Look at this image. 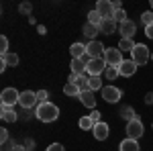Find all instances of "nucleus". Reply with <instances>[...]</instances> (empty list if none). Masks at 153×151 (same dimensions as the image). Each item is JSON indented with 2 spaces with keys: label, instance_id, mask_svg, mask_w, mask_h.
I'll use <instances>...</instances> for the list:
<instances>
[{
  "label": "nucleus",
  "instance_id": "nucleus-23",
  "mask_svg": "<svg viewBox=\"0 0 153 151\" xmlns=\"http://www.w3.org/2000/svg\"><path fill=\"white\" fill-rule=\"evenodd\" d=\"M63 92L68 94V96H76V98H80V94H82V92H80V88H78L76 84H70V82L63 86Z\"/></svg>",
  "mask_w": 153,
  "mask_h": 151
},
{
  "label": "nucleus",
  "instance_id": "nucleus-18",
  "mask_svg": "<svg viewBox=\"0 0 153 151\" xmlns=\"http://www.w3.org/2000/svg\"><path fill=\"white\" fill-rule=\"evenodd\" d=\"M118 151H139V143L135 139H123L120 141V145H118Z\"/></svg>",
  "mask_w": 153,
  "mask_h": 151
},
{
  "label": "nucleus",
  "instance_id": "nucleus-3",
  "mask_svg": "<svg viewBox=\"0 0 153 151\" xmlns=\"http://www.w3.org/2000/svg\"><path fill=\"white\" fill-rule=\"evenodd\" d=\"M102 59L106 61V65H108V68H118V65L125 61V59H123V53H120V49H118V47H106Z\"/></svg>",
  "mask_w": 153,
  "mask_h": 151
},
{
  "label": "nucleus",
  "instance_id": "nucleus-32",
  "mask_svg": "<svg viewBox=\"0 0 153 151\" xmlns=\"http://www.w3.org/2000/svg\"><path fill=\"white\" fill-rule=\"evenodd\" d=\"M112 19H114V21H117L118 25H120V23H125V21H127V12H125L123 8H120V10H117V12H114V16H112Z\"/></svg>",
  "mask_w": 153,
  "mask_h": 151
},
{
  "label": "nucleus",
  "instance_id": "nucleus-41",
  "mask_svg": "<svg viewBox=\"0 0 153 151\" xmlns=\"http://www.w3.org/2000/svg\"><path fill=\"white\" fill-rule=\"evenodd\" d=\"M145 102H147V104H151V102H153V94H151V92L147 94V98H145Z\"/></svg>",
  "mask_w": 153,
  "mask_h": 151
},
{
  "label": "nucleus",
  "instance_id": "nucleus-5",
  "mask_svg": "<svg viewBox=\"0 0 153 151\" xmlns=\"http://www.w3.org/2000/svg\"><path fill=\"white\" fill-rule=\"evenodd\" d=\"M106 61L102 57H96V59H90L88 61V65H86V74L88 76H100V74H104L106 71Z\"/></svg>",
  "mask_w": 153,
  "mask_h": 151
},
{
  "label": "nucleus",
  "instance_id": "nucleus-24",
  "mask_svg": "<svg viewBox=\"0 0 153 151\" xmlns=\"http://www.w3.org/2000/svg\"><path fill=\"white\" fill-rule=\"evenodd\" d=\"M120 116L127 121V123H131V121H135L137 118V115H135V110L131 108V106H125V108H120Z\"/></svg>",
  "mask_w": 153,
  "mask_h": 151
},
{
  "label": "nucleus",
  "instance_id": "nucleus-21",
  "mask_svg": "<svg viewBox=\"0 0 153 151\" xmlns=\"http://www.w3.org/2000/svg\"><path fill=\"white\" fill-rule=\"evenodd\" d=\"M2 65H6V68H8V65H12V68H14V65H19V55H16V53H12V51L4 53V55H2Z\"/></svg>",
  "mask_w": 153,
  "mask_h": 151
},
{
  "label": "nucleus",
  "instance_id": "nucleus-37",
  "mask_svg": "<svg viewBox=\"0 0 153 151\" xmlns=\"http://www.w3.org/2000/svg\"><path fill=\"white\" fill-rule=\"evenodd\" d=\"M88 116H90V118L94 121V125H98V123H100V116H102V115H100L98 110H92V112H90V115H88Z\"/></svg>",
  "mask_w": 153,
  "mask_h": 151
},
{
  "label": "nucleus",
  "instance_id": "nucleus-12",
  "mask_svg": "<svg viewBox=\"0 0 153 151\" xmlns=\"http://www.w3.org/2000/svg\"><path fill=\"white\" fill-rule=\"evenodd\" d=\"M137 63L133 61V59H125L120 65H118V76H123V78H129V76H133L135 71H137Z\"/></svg>",
  "mask_w": 153,
  "mask_h": 151
},
{
  "label": "nucleus",
  "instance_id": "nucleus-11",
  "mask_svg": "<svg viewBox=\"0 0 153 151\" xmlns=\"http://www.w3.org/2000/svg\"><path fill=\"white\" fill-rule=\"evenodd\" d=\"M86 49H88V57L90 59H96V57H102L106 51V47L100 43V41H90L88 45H86Z\"/></svg>",
  "mask_w": 153,
  "mask_h": 151
},
{
  "label": "nucleus",
  "instance_id": "nucleus-2",
  "mask_svg": "<svg viewBox=\"0 0 153 151\" xmlns=\"http://www.w3.org/2000/svg\"><path fill=\"white\" fill-rule=\"evenodd\" d=\"M131 59L137 63V65H145L149 59H151V53H149V47L143 45V43H137L135 49L131 51Z\"/></svg>",
  "mask_w": 153,
  "mask_h": 151
},
{
  "label": "nucleus",
  "instance_id": "nucleus-38",
  "mask_svg": "<svg viewBox=\"0 0 153 151\" xmlns=\"http://www.w3.org/2000/svg\"><path fill=\"white\" fill-rule=\"evenodd\" d=\"M145 35L149 37V39H153V25H149V27H145Z\"/></svg>",
  "mask_w": 153,
  "mask_h": 151
},
{
  "label": "nucleus",
  "instance_id": "nucleus-26",
  "mask_svg": "<svg viewBox=\"0 0 153 151\" xmlns=\"http://www.w3.org/2000/svg\"><path fill=\"white\" fill-rule=\"evenodd\" d=\"M90 90L92 92H96V90H102L104 86H102V80H100V76H90Z\"/></svg>",
  "mask_w": 153,
  "mask_h": 151
},
{
  "label": "nucleus",
  "instance_id": "nucleus-27",
  "mask_svg": "<svg viewBox=\"0 0 153 151\" xmlns=\"http://www.w3.org/2000/svg\"><path fill=\"white\" fill-rule=\"evenodd\" d=\"M88 23L94 25V27H100V23H102V16H100V14L96 12V8L88 12Z\"/></svg>",
  "mask_w": 153,
  "mask_h": 151
},
{
  "label": "nucleus",
  "instance_id": "nucleus-17",
  "mask_svg": "<svg viewBox=\"0 0 153 151\" xmlns=\"http://www.w3.org/2000/svg\"><path fill=\"white\" fill-rule=\"evenodd\" d=\"M80 102H82L86 108L96 110V98H94V92H92V90H86V92L80 94Z\"/></svg>",
  "mask_w": 153,
  "mask_h": 151
},
{
  "label": "nucleus",
  "instance_id": "nucleus-22",
  "mask_svg": "<svg viewBox=\"0 0 153 151\" xmlns=\"http://www.w3.org/2000/svg\"><path fill=\"white\" fill-rule=\"evenodd\" d=\"M98 33H100V31H98V27H94V25H90V23H86V25H84V35L88 37L90 41H96L94 37L98 35Z\"/></svg>",
  "mask_w": 153,
  "mask_h": 151
},
{
  "label": "nucleus",
  "instance_id": "nucleus-15",
  "mask_svg": "<svg viewBox=\"0 0 153 151\" xmlns=\"http://www.w3.org/2000/svg\"><path fill=\"white\" fill-rule=\"evenodd\" d=\"M117 21L114 19H102V23H100V27H98V31L100 33H104V35H112L114 31H117Z\"/></svg>",
  "mask_w": 153,
  "mask_h": 151
},
{
  "label": "nucleus",
  "instance_id": "nucleus-39",
  "mask_svg": "<svg viewBox=\"0 0 153 151\" xmlns=\"http://www.w3.org/2000/svg\"><path fill=\"white\" fill-rule=\"evenodd\" d=\"M12 151H29V149H27V145H14Z\"/></svg>",
  "mask_w": 153,
  "mask_h": 151
},
{
  "label": "nucleus",
  "instance_id": "nucleus-14",
  "mask_svg": "<svg viewBox=\"0 0 153 151\" xmlns=\"http://www.w3.org/2000/svg\"><path fill=\"white\" fill-rule=\"evenodd\" d=\"M92 133H94V139L98 141H106L108 139V135H110V127L106 125V123H98V125H94V129H92Z\"/></svg>",
  "mask_w": 153,
  "mask_h": 151
},
{
  "label": "nucleus",
  "instance_id": "nucleus-40",
  "mask_svg": "<svg viewBox=\"0 0 153 151\" xmlns=\"http://www.w3.org/2000/svg\"><path fill=\"white\" fill-rule=\"evenodd\" d=\"M37 31H39V33H41V35H45V33H47V29H45V27H43V25H39V27H37Z\"/></svg>",
  "mask_w": 153,
  "mask_h": 151
},
{
  "label": "nucleus",
  "instance_id": "nucleus-31",
  "mask_svg": "<svg viewBox=\"0 0 153 151\" xmlns=\"http://www.w3.org/2000/svg\"><path fill=\"white\" fill-rule=\"evenodd\" d=\"M37 100H39V104L49 102V92L47 90H39V92H37Z\"/></svg>",
  "mask_w": 153,
  "mask_h": 151
},
{
  "label": "nucleus",
  "instance_id": "nucleus-10",
  "mask_svg": "<svg viewBox=\"0 0 153 151\" xmlns=\"http://www.w3.org/2000/svg\"><path fill=\"white\" fill-rule=\"evenodd\" d=\"M118 33L123 35V39H133V37H135V33H137V25L133 23L131 19H127L125 23L118 25Z\"/></svg>",
  "mask_w": 153,
  "mask_h": 151
},
{
  "label": "nucleus",
  "instance_id": "nucleus-28",
  "mask_svg": "<svg viewBox=\"0 0 153 151\" xmlns=\"http://www.w3.org/2000/svg\"><path fill=\"white\" fill-rule=\"evenodd\" d=\"M80 129H84V131H92V129H94V121H92L90 116H82V118H80Z\"/></svg>",
  "mask_w": 153,
  "mask_h": 151
},
{
  "label": "nucleus",
  "instance_id": "nucleus-19",
  "mask_svg": "<svg viewBox=\"0 0 153 151\" xmlns=\"http://www.w3.org/2000/svg\"><path fill=\"white\" fill-rule=\"evenodd\" d=\"M86 61L84 59H71V74H76V76H84L86 74Z\"/></svg>",
  "mask_w": 153,
  "mask_h": 151
},
{
  "label": "nucleus",
  "instance_id": "nucleus-29",
  "mask_svg": "<svg viewBox=\"0 0 153 151\" xmlns=\"http://www.w3.org/2000/svg\"><path fill=\"white\" fill-rule=\"evenodd\" d=\"M141 23L145 25V27H149V25H153V10H147L141 14Z\"/></svg>",
  "mask_w": 153,
  "mask_h": 151
},
{
  "label": "nucleus",
  "instance_id": "nucleus-13",
  "mask_svg": "<svg viewBox=\"0 0 153 151\" xmlns=\"http://www.w3.org/2000/svg\"><path fill=\"white\" fill-rule=\"evenodd\" d=\"M90 76H86V74H84V76H76V74H71L70 76V84H76V86H78V88H80V92H86V90H90Z\"/></svg>",
  "mask_w": 153,
  "mask_h": 151
},
{
  "label": "nucleus",
  "instance_id": "nucleus-35",
  "mask_svg": "<svg viewBox=\"0 0 153 151\" xmlns=\"http://www.w3.org/2000/svg\"><path fill=\"white\" fill-rule=\"evenodd\" d=\"M47 151H65V147H63L61 143H51L47 147Z\"/></svg>",
  "mask_w": 153,
  "mask_h": 151
},
{
  "label": "nucleus",
  "instance_id": "nucleus-34",
  "mask_svg": "<svg viewBox=\"0 0 153 151\" xmlns=\"http://www.w3.org/2000/svg\"><path fill=\"white\" fill-rule=\"evenodd\" d=\"M0 53H8V39L6 37H0Z\"/></svg>",
  "mask_w": 153,
  "mask_h": 151
},
{
  "label": "nucleus",
  "instance_id": "nucleus-16",
  "mask_svg": "<svg viewBox=\"0 0 153 151\" xmlns=\"http://www.w3.org/2000/svg\"><path fill=\"white\" fill-rule=\"evenodd\" d=\"M70 53H71V59H82L88 55V49H86L84 43H71Z\"/></svg>",
  "mask_w": 153,
  "mask_h": 151
},
{
  "label": "nucleus",
  "instance_id": "nucleus-8",
  "mask_svg": "<svg viewBox=\"0 0 153 151\" xmlns=\"http://www.w3.org/2000/svg\"><path fill=\"white\" fill-rule=\"evenodd\" d=\"M120 96H123V92L118 90L117 86H104L102 88V98L108 104H117L118 100H120Z\"/></svg>",
  "mask_w": 153,
  "mask_h": 151
},
{
  "label": "nucleus",
  "instance_id": "nucleus-9",
  "mask_svg": "<svg viewBox=\"0 0 153 151\" xmlns=\"http://www.w3.org/2000/svg\"><path fill=\"white\" fill-rule=\"evenodd\" d=\"M39 100H37V92H31V90H25L21 92V98H19V104L23 106L25 110H29V108H33Z\"/></svg>",
  "mask_w": 153,
  "mask_h": 151
},
{
  "label": "nucleus",
  "instance_id": "nucleus-43",
  "mask_svg": "<svg viewBox=\"0 0 153 151\" xmlns=\"http://www.w3.org/2000/svg\"><path fill=\"white\" fill-rule=\"evenodd\" d=\"M151 61H153V53H151Z\"/></svg>",
  "mask_w": 153,
  "mask_h": 151
},
{
  "label": "nucleus",
  "instance_id": "nucleus-7",
  "mask_svg": "<svg viewBox=\"0 0 153 151\" xmlns=\"http://www.w3.org/2000/svg\"><path fill=\"white\" fill-rule=\"evenodd\" d=\"M96 12L102 16V19H112L114 16V4L110 2V0H98V4H96Z\"/></svg>",
  "mask_w": 153,
  "mask_h": 151
},
{
  "label": "nucleus",
  "instance_id": "nucleus-42",
  "mask_svg": "<svg viewBox=\"0 0 153 151\" xmlns=\"http://www.w3.org/2000/svg\"><path fill=\"white\" fill-rule=\"evenodd\" d=\"M151 8H153V0H151Z\"/></svg>",
  "mask_w": 153,
  "mask_h": 151
},
{
  "label": "nucleus",
  "instance_id": "nucleus-33",
  "mask_svg": "<svg viewBox=\"0 0 153 151\" xmlns=\"http://www.w3.org/2000/svg\"><path fill=\"white\" fill-rule=\"evenodd\" d=\"M19 10L23 12V14H31V10H33V4H31V2H23V4L19 6Z\"/></svg>",
  "mask_w": 153,
  "mask_h": 151
},
{
  "label": "nucleus",
  "instance_id": "nucleus-36",
  "mask_svg": "<svg viewBox=\"0 0 153 151\" xmlns=\"http://www.w3.org/2000/svg\"><path fill=\"white\" fill-rule=\"evenodd\" d=\"M0 143H2V145L8 143V131H6V129H0Z\"/></svg>",
  "mask_w": 153,
  "mask_h": 151
},
{
  "label": "nucleus",
  "instance_id": "nucleus-4",
  "mask_svg": "<svg viewBox=\"0 0 153 151\" xmlns=\"http://www.w3.org/2000/svg\"><path fill=\"white\" fill-rule=\"evenodd\" d=\"M19 98H21V92L14 90V88H4L0 94L2 106H10V108H14V104H19Z\"/></svg>",
  "mask_w": 153,
  "mask_h": 151
},
{
  "label": "nucleus",
  "instance_id": "nucleus-20",
  "mask_svg": "<svg viewBox=\"0 0 153 151\" xmlns=\"http://www.w3.org/2000/svg\"><path fill=\"white\" fill-rule=\"evenodd\" d=\"M19 118V115L14 112V108H10V106H2V121L4 123H14Z\"/></svg>",
  "mask_w": 153,
  "mask_h": 151
},
{
  "label": "nucleus",
  "instance_id": "nucleus-30",
  "mask_svg": "<svg viewBox=\"0 0 153 151\" xmlns=\"http://www.w3.org/2000/svg\"><path fill=\"white\" fill-rule=\"evenodd\" d=\"M118 76V68H106V71H104V78L108 82H112L114 78Z\"/></svg>",
  "mask_w": 153,
  "mask_h": 151
},
{
  "label": "nucleus",
  "instance_id": "nucleus-1",
  "mask_svg": "<svg viewBox=\"0 0 153 151\" xmlns=\"http://www.w3.org/2000/svg\"><path fill=\"white\" fill-rule=\"evenodd\" d=\"M35 116L39 121H43V123H53V121H57V116H59V108L55 104H51V102H45V104L37 106Z\"/></svg>",
  "mask_w": 153,
  "mask_h": 151
},
{
  "label": "nucleus",
  "instance_id": "nucleus-25",
  "mask_svg": "<svg viewBox=\"0 0 153 151\" xmlns=\"http://www.w3.org/2000/svg\"><path fill=\"white\" fill-rule=\"evenodd\" d=\"M135 45H137V43H135L133 39H120L118 49H120V51H133V49H135Z\"/></svg>",
  "mask_w": 153,
  "mask_h": 151
},
{
  "label": "nucleus",
  "instance_id": "nucleus-6",
  "mask_svg": "<svg viewBox=\"0 0 153 151\" xmlns=\"http://www.w3.org/2000/svg\"><path fill=\"white\" fill-rule=\"evenodd\" d=\"M143 131H145V127H143L141 118H135V121L127 123V137H129V139L137 141L139 137H143Z\"/></svg>",
  "mask_w": 153,
  "mask_h": 151
}]
</instances>
